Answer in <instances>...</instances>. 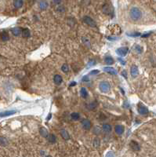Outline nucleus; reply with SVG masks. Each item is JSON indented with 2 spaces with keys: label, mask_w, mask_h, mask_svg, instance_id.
Segmentation results:
<instances>
[{
  "label": "nucleus",
  "mask_w": 156,
  "mask_h": 157,
  "mask_svg": "<svg viewBox=\"0 0 156 157\" xmlns=\"http://www.w3.org/2000/svg\"><path fill=\"white\" fill-rule=\"evenodd\" d=\"M129 17L133 21L139 20L142 17V12L138 7H132L129 10Z\"/></svg>",
  "instance_id": "1"
},
{
  "label": "nucleus",
  "mask_w": 156,
  "mask_h": 157,
  "mask_svg": "<svg viewBox=\"0 0 156 157\" xmlns=\"http://www.w3.org/2000/svg\"><path fill=\"white\" fill-rule=\"evenodd\" d=\"M99 89L102 93L107 94L111 90V85H110V83L107 81L101 82V83L99 84Z\"/></svg>",
  "instance_id": "2"
},
{
  "label": "nucleus",
  "mask_w": 156,
  "mask_h": 157,
  "mask_svg": "<svg viewBox=\"0 0 156 157\" xmlns=\"http://www.w3.org/2000/svg\"><path fill=\"white\" fill-rule=\"evenodd\" d=\"M83 21L85 22L86 24L89 25V26H90V27L94 28V27L96 26V22L93 20V18H91V17H89V16H84L83 17Z\"/></svg>",
  "instance_id": "3"
},
{
  "label": "nucleus",
  "mask_w": 156,
  "mask_h": 157,
  "mask_svg": "<svg viewBox=\"0 0 156 157\" xmlns=\"http://www.w3.org/2000/svg\"><path fill=\"white\" fill-rule=\"evenodd\" d=\"M81 123H82V126H83V129H84V130H90V129H91L92 123H91V122H90V121H89V119H84L82 120Z\"/></svg>",
  "instance_id": "4"
},
{
  "label": "nucleus",
  "mask_w": 156,
  "mask_h": 157,
  "mask_svg": "<svg viewBox=\"0 0 156 157\" xmlns=\"http://www.w3.org/2000/svg\"><path fill=\"white\" fill-rule=\"evenodd\" d=\"M128 51H129L128 47H120L116 50V53L120 57H124L127 54Z\"/></svg>",
  "instance_id": "5"
},
{
  "label": "nucleus",
  "mask_w": 156,
  "mask_h": 157,
  "mask_svg": "<svg viewBox=\"0 0 156 157\" xmlns=\"http://www.w3.org/2000/svg\"><path fill=\"white\" fill-rule=\"evenodd\" d=\"M138 112L142 115H147L148 113V109L146 106L143 105L142 104H139L138 105Z\"/></svg>",
  "instance_id": "6"
},
{
  "label": "nucleus",
  "mask_w": 156,
  "mask_h": 157,
  "mask_svg": "<svg viewBox=\"0 0 156 157\" xmlns=\"http://www.w3.org/2000/svg\"><path fill=\"white\" fill-rule=\"evenodd\" d=\"M130 74H131L132 77L133 78H136L139 75V69H138V67L137 65H133L131 67V69H130Z\"/></svg>",
  "instance_id": "7"
},
{
  "label": "nucleus",
  "mask_w": 156,
  "mask_h": 157,
  "mask_svg": "<svg viewBox=\"0 0 156 157\" xmlns=\"http://www.w3.org/2000/svg\"><path fill=\"white\" fill-rule=\"evenodd\" d=\"M115 133L118 135H122V133H124L125 128L123 126H122V125H117L115 126Z\"/></svg>",
  "instance_id": "8"
},
{
  "label": "nucleus",
  "mask_w": 156,
  "mask_h": 157,
  "mask_svg": "<svg viewBox=\"0 0 156 157\" xmlns=\"http://www.w3.org/2000/svg\"><path fill=\"white\" fill-rule=\"evenodd\" d=\"M130 147H131V148L135 152L139 151L140 149L139 144H138L137 141H131V142H130Z\"/></svg>",
  "instance_id": "9"
},
{
  "label": "nucleus",
  "mask_w": 156,
  "mask_h": 157,
  "mask_svg": "<svg viewBox=\"0 0 156 157\" xmlns=\"http://www.w3.org/2000/svg\"><path fill=\"white\" fill-rule=\"evenodd\" d=\"M22 31L23 29L21 28H19V27H16V28H14L12 29V33L13 35H15V36H18L20 34H22Z\"/></svg>",
  "instance_id": "10"
},
{
  "label": "nucleus",
  "mask_w": 156,
  "mask_h": 157,
  "mask_svg": "<svg viewBox=\"0 0 156 157\" xmlns=\"http://www.w3.org/2000/svg\"><path fill=\"white\" fill-rule=\"evenodd\" d=\"M39 133L42 138H49V132H48V130L46 129L45 127H41L39 130Z\"/></svg>",
  "instance_id": "11"
},
{
  "label": "nucleus",
  "mask_w": 156,
  "mask_h": 157,
  "mask_svg": "<svg viewBox=\"0 0 156 157\" xmlns=\"http://www.w3.org/2000/svg\"><path fill=\"white\" fill-rule=\"evenodd\" d=\"M104 71H105V72H107L111 75H117L116 70L114 68H111V67H104Z\"/></svg>",
  "instance_id": "12"
},
{
  "label": "nucleus",
  "mask_w": 156,
  "mask_h": 157,
  "mask_svg": "<svg viewBox=\"0 0 156 157\" xmlns=\"http://www.w3.org/2000/svg\"><path fill=\"white\" fill-rule=\"evenodd\" d=\"M53 82H54L55 84L60 85L61 83L63 82L62 76H60V75H56V76H54V77H53Z\"/></svg>",
  "instance_id": "13"
},
{
  "label": "nucleus",
  "mask_w": 156,
  "mask_h": 157,
  "mask_svg": "<svg viewBox=\"0 0 156 157\" xmlns=\"http://www.w3.org/2000/svg\"><path fill=\"white\" fill-rule=\"evenodd\" d=\"M24 5V1L23 0H14V6L16 9L21 8Z\"/></svg>",
  "instance_id": "14"
},
{
  "label": "nucleus",
  "mask_w": 156,
  "mask_h": 157,
  "mask_svg": "<svg viewBox=\"0 0 156 157\" xmlns=\"http://www.w3.org/2000/svg\"><path fill=\"white\" fill-rule=\"evenodd\" d=\"M102 130L105 133H110L112 130V127L110 124H108V123H104L102 126Z\"/></svg>",
  "instance_id": "15"
},
{
  "label": "nucleus",
  "mask_w": 156,
  "mask_h": 157,
  "mask_svg": "<svg viewBox=\"0 0 156 157\" xmlns=\"http://www.w3.org/2000/svg\"><path fill=\"white\" fill-rule=\"evenodd\" d=\"M60 135L61 137H62L63 139H64V140L68 141L70 139V135H69L68 132L66 130H60Z\"/></svg>",
  "instance_id": "16"
},
{
  "label": "nucleus",
  "mask_w": 156,
  "mask_h": 157,
  "mask_svg": "<svg viewBox=\"0 0 156 157\" xmlns=\"http://www.w3.org/2000/svg\"><path fill=\"white\" fill-rule=\"evenodd\" d=\"M16 112H17V111H15V110H11V111H6V112H0V117L9 116V115L15 114Z\"/></svg>",
  "instance_id": "17"
},
{
  "label": "nucleus",
  "mask_w": 156,
  "mask_h": 157,
  "mask_svg": "<svg viewBox=\"0 0 156 157\" xmlns=\"http://www.w3.org/2000/svg\"><path fill=\"white\" fill-rule=\"evenodd\" d=\"M8 144H9L8 139L5 137H0V145L2 147H6V145H8Z\"/></svg>",
  "instance_id": "18"
},
{
  "label": "nucleus",
  "mask_w": 156,
  "mask_h": 157,
  "mask_svg": "<svg viewBox=\"0 0 156 157\" xmlns=\"http://www.w3.org/2000/svg\"><path fill=\"white\" fill-rule=\"evenodd\" d=\"M39 8L42 10H45L48 7V3L46 1H45V0H42V1L39 2Z\"/></svg>",
  "instance_id": "19"
},
{
  "label": "nucleus",
  "mask_w": 156,
  "mask_h": 157,
  "mask_svg": "<svg viewBox=\"0 0 156 157\" xmlns=\"http://www.w3.org/2000/svg\"><path fill=\"white\" fill-rule=\"evenodd\" d=\"M82 42H83V43L85 46H86L87 47L90 48L91 47V43H90V41H89V39L88 38L86 37H83L82 38Z\"/></svg>",
  "instance_id": "20"
},
{
  "label": "nucleus",
  "mask_w": 156,
  "mask_h": 157,
  "mask_svg": "<svg viewBox=\"0 0 156 157\" xmlns=\"http://www.w3.org/2000/svg\"><path fill=\"white\" fill-rule=\"evenodd\" d=\"M104 62H105L107 65H113L114 64V59L111 57H106L105 59H104Z\"/></svg>",
  "instance_id": "21"
},
{
  "label": "nucleus",
  "mask_w": 156,
  "mask_h": 157,
  "mask_svg": "<svg viewBox=\"0 0 156 157\" xmlns=\"http://www.w3.org/2000/svg\"><path fill=\"white\" fill-rule=\"evenodd\" d=\"M71 119L74 121H77L79 119V118H80V115H79L78 112H72L71 114Z\"/></svg>",
  "instance_id": "22"
},
{
  "label": "nucleus",
  "mask_w": 156,
  "mask_h": 157,
  "mask_svg": "<svg viewBox=\"0 0 156 157\" xmlns=\"http://www.w3.org/2000/svg\"><path fill=\"white\" fill-rule=\"evenodd\" d=\"M31 35V32L28 29V28H24V29H23L22 31V35L24 38H28Z\"/></svg>",
  "instance_id": "23"
},
{
  "label": "nucleus",
  "mask_w": 156,
  "mask_h": 157,
  "mask_svg": "<svg viewBox=\"0 0 156 157\" xmlns=\"http://www.w3.org/2000/svg\"><path fill=\"white\" fill-rule=\"evenodd\" d=\"M80 94L82 95V97H83V98H86L88 96V92L86 90V89L85 87H83V88H81V90H80Z\"/></svg>",
  "instance_id": "24"
},
{
  "label": "nucleus",
  "mask_w": 156,
  "mask_h": 157,
  "mask_svg": "<svg viewBox=\"0 0 156 157\" xmlns=\"http://www.w3.org/2000/svg\"><path fill=\"white\" fill-rule=\"evenodd\" d=\"M1 38H2V41H7V40H8L9 39V34H8V32H2Z\"/></svg>",
  "instance_id": "25"
},
{
  "label": "nucleus",
  "mask_w": 156,
  "mask_h": 157,
  "mask_svg": "<svg viewBox=\"0 0 156 157\" xmlns=\"http://www.w3.org/2000/svg\"><path fill=\"white\" fill-rule=\"evenodd\" d=\"M96 106H97V103H96V102H92V103H90V104L88 105L87 107H88V109L93 110V109H96Z\"/></svg>",
  "instance_id": "26"
},
{
  "label": "nucleus",
  "mask_w": 156,
  "mask_h": 157,
  "mask_svg": "<svg viewBox=\"0 0 156 157\" xmlns=\"http://www.w3.org/2000/svg\"><path fill=\"white\" fill-rule=\"evenodd\" d=\"M49 141H50L51 144L56 143V141H57V138H56V136H55L54 134L50 135V137H49Z\"/></svg>",
  "instance_id": "27"
},
{
  "label": "nucleus",
  "mask_w": 156,
  "mask_h": 157,
  "mask_svg": "<svg viewBox=\"0 0 156 157\" xmlns=\"http://www.w3.org/2000/svg\"><path fill=\"white\" fill-rule=\"evenodd\" d=\"M61 70H62L63 72H64V73L68 72L69 67H68V65H67V64H64V65L61 66Z\"/></svg>",
  "instance_id": "28"
},
{
  "label": "nucleus",
  "mask_w": 156,
  "mask_h": 157,
  "mask_svg": "<svg viewBox=\"0 0 156 157\" xmlns=\"http://www.w3.org/2000/svg\"><path fill=\"white\" fill-rule=\"evenodd\" d=\"M93 145H94V147H96V148L99 147V145H100V140H99L98 138H95V140H94V141H93Z\"/></svg>",
  "instance_id": "29"
},
{
  "label": "nucleus",
  "mask_w": 156,
  "mask_h": 157,
  "mask_svg": "<svg viewBox=\"0 0 156 157\" xmlns=\"http://www.w3.org/2000/svg\"><path fill=\"white\" fill-rule=\"evenodd\" d=\"M94 65H96V61H94V60H91V61H89V63H88L87 68H90V67L93 66Z\"/></svg>",
  "instance_id": "30"
},
{
  "label": "nucleus",
  "mask_w": 156,
  "mask_h": 157,
  "mask_svg": "<svg viewBox=\"0 0 156 157\" xmlns=\"http://www.w3.org/2000/svg\"><path fill=\"white\" fill-rule=\"evenodd\" d=\"M94 133H96V134H98V133H100V132H101V129L96 126V127H95V128H94V130H93Z\"/></svg>",
  "instance_id": "31"
},
{
  "label": "nucleus",
  "mask_w": 156,
  "mask_h": 157,
  "mask_svg": "<svg viewBox=\"0 0 156 157\" xmlns=\"http://www.w3.org/2000/svg\"><path fill=\"white\" fill-rule=\"evenodd\" d=\"M136 50L137 51L138 53H141L142 52V48L140 47V46H136Z\"/></svg>",
  "instance_id": "32"
},
{
  "label": "nucleus",
  "mask_w": 156,
  "mask_h": 157,
  "mask_svg": "<svg viewBox=\"0 0 156 157\" xmlns=\"http://www.w3.org/2000/svg\"><path fill=\"white\" fill-rule=\"evenodd\" d=\"M129 35V36H140V33H138V32H137V33H133V34H128Z\"/></svg>",
  "instance_id": "33"
},
{
  "label": "nucleus",
  "mask_w": 156,
  "mask_h": 157,
  "mask_svg": "<svg viewBox=\"0 0 156 157\" xmlns=\"http://www.w3.org/2000/svg\"><path fill=\"white\" fill-rule=\"evenodd\" d=\"M122 76L124 77V78H126V79H127V72H126V71H122Z\"/></svg>",
  "instance_id": "34"
},
{
  "label": "nucleus",
  "mask_w": 156,
  "mask_h": 157,
  "mask_svg": "<svg viewBox=\"0 0 156 157\" xmlns=\"http://www.w3.org/2000/svg\"><path fill=\"white\" fill-rule=\"evenodd\" d=\"M53 2H54L55 4H57V5H59L61 2V0H53Z\"/></svg>",
  "instance_id": "35"
},
{
  "label": "nucleus",
  "mask_w": 156,
  "mask_h": 157,
  "mask_svg": "<svg viewBox=\"0 0 156 157\" xmlns=\"http://www.w3.org/2000/svg\"><path fill=\"white\" fill-rule=\"evenodd\" d=\"M99 72V71L98 70H93V71H90V75H94V74H97Z\"/></svg>",
  "instance_id": "36"
},
{
  "label": "nucleus",
  "mask_w": 156,
  "mask_h": 157,
  "mask_svg": "<svg viewBox=\"0 0 156 157\" xmlns=\"http://www.w3.org/2000/svg\"><path fill=\"white\" fill-rule=\"evenodd\" d=\"M119 61H121V62H122V65H126V62H125V61H124L123 60H122V58H119Z\"/></svg>",
  "instance_id": "37"
},
{
  "label": "nucleus",
  "mask_w": 156,
  "mask_h": 157,
  "mask_svg": "<svg viewBox=\"0 0 156 157\" xmlns=\"http://www.w3.org/2000/svg\"><path fill=\"white\" fill-rule=\"evenodd\" d=\"M83 81H89V78L87 76H85L84 78L83 79Z\"/></svg>",
  "instance_id": "38"
},
{
  "label": "nucleus",
  "mask_w": 156,
  "mask_h": 157,
  "mask_svg": "<svg viewBox=\"0 0 156 157\" xmlns=\"http://www.w3.org/2000/svg\"><path fill=\"white\" fill-rule=\"evenodd\" d=\"M51 117H52V115H51V113H50V114H49V115H48V117H47V120H50V119H51Z\"/></svg>",
  "instance_id": "39"
},
{
  "label": "nucleus",
  "mask_w": 156,
  "mask_h": 157,
  "mask_svg": "<svg viewBox=\"0 0 156 157\" xmlns=\"http://www.w3.org/2000/svg\"><path fill=\"white\" fill-rule=\"evenodd\" d=\"M150 34H151V33H149V34H146V35H143L142 37H144H144H147V36H149Z\"/></svg>",
  "instance_id": "40"
},
{
  "label": "nucleus",
  "mask_w": 156,
  "mask_h": 157,
  "mask_svg": "<svg viewBox=\"0 0 156 157\" xmlns=\"http://www.w3.org/2000/svg\"><path fill=\"white\" fill-rule=\"evenodd\" d=\"M75 85H76V83H75V82H72V83H71V84L70 85V86H75Z\"/></svg>",
  "instance_id": "41"
}]
</instances>
